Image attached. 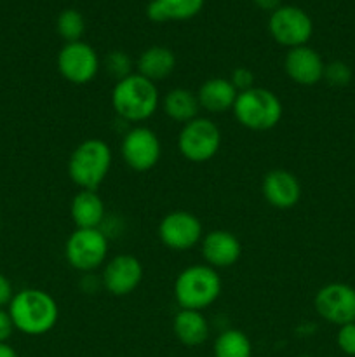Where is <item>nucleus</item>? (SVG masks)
<instances>
[{
    "mask_svg": "<svg viewBox=\"0 0 355 357\" xmlns=\"http://www.w3.org/2000/svg\"><path fill=\"white\" fill-rule=\"evenodd\" d=\"M261 194L265 201L275 209H291L301 199V183L298 176L287 169H271L261 180Z\"/></svg>",
    "mask_w": 355,
    "mask_h": 357,
    "instance_id": "4468645a",
    "label": "nucleus"
},
{
    "mask_svg": "<svg viewBox=\"0 0 355 357\" xmlns=\"http://www.w3.org/2000/svg\"><path fill=\"white\" fill-rule=\"evenodd\" d=\"M228 80L233 84V87H235L239 93H242V91H247V89H251V87H254L256 77H254L253 70L251 68L239 66V68H235L232 73H230Z\"/></svg>",
    "mask_w": 355,
    "mask_h": 357,
    "instance_id": "cd10ccee",
    "label": "nucleus"
},
{
    "mask_svg": "<svg viewBox=\"0 0 355 357\" xmlns=\"http://www.w3.org/2000/svg\"><path fill=\"white\" fill-rule=\"evenodd\" d=\"M200 253L205 265L221 271L239 261L242 255V244L239 237L230 230H211L200 241Z\"/></svg>",
    "mask_w": 355,
    "mask_h": 357,
    "instance_id": "2eb2a0df",
    "label": "nucleus"
},
{
    "mask_svg": "<svg viewBox=\"0 0 355 357\" xmlns=\"http://www.w3.org/2000/svg\"><path fill=\"white\" fill-rule=\"evenodd\" d=\"M336 345L343 354L355 357V323H348L338 328Z\"/></svg>",
    "mask_w": 355,
    "mask_h": 357,
    "instance_id": "bb28decb",
    "label": "nucleus"
},
{
    "mask_svg": "<svg viewBox=\"0 0 355 357\" xmlns=\"http://www.w3.org/2000/svg\"><path fill=\"white\" fill-rule=\"evenodd\" d=\"M173 333L187 347H198L209 338V323L200 310L180 309L173 319Z\"/></svg>",
    "mask_w": 355,
    "mask_h": 357,
    "instance_id": "aec40b11",
    "label": "nucleus"
},
{
    "mask_svg": "<svg viewBox=\"0 0 355 357\" xmlns=\"http://www.w3.org/2000/svg\"><path fill=\"white\" fill-rule=\"evenodd\" d=\"M324 63L322 56L315 49L308 45L289 49L284 58V72L289 79L298 86H315L324 79Z\"/></svg>",
    "mask_w": 355,
    "mask_h": 357,
    "instance_id": "dca6fc26",
    "label": "nucleus"
},
{
    "mask_svg": "<svg viewBox=\"0 0 355 357\" xmlns=\"http://www.w3.org/2000/svg\"><path fill=\"white\" fill-rule=\"evenodd\" d=\"M120 153L129 169L146 173L153 169L162 157L159 135L146 126H136L122 138Z\"/></svg>",
    "mask_w": 355,
    "mask_h": 357,
    "instance_id": "9d476101",
    "label": "nucleus"
},
{
    "mask_svg": "<svg viewBox=\"0 0 355 357\" xmlns=\"http://www.w3.org/2000/svg\"><path fill=\"white\" fill-rule=\"evenodd\" d=\"M0 357H17V352L7 342H0Z\"/></svg>",
    "mask_w": 355,
    "mask_h": 357,
    "instance_id": "2f4dec72",
    "label": "nucleus"
},
{
    "mask_svg": "<svg viewBox=\"0 0 355 357\" xmlns=\"http://www.w3.org/2000/svg\"><path fill=\"white\" fill-rule=\"evenodd\" d=\"M214 357H253V344L244 331L230 328L218 335L212 345Z\"/></svg>",
    "mask_w": 355,
    "mask_h": 357,
    "instance_id": "5701e85b",
    "label": "nucleus"
},
{
    "mask_svg": "<svg viewBox=\"0 0 355 357\" xmlns=\"http://www.w3.org/2000/svg\"><path fill=\"white\" fill-rule=\"evenodd\" d=\"M14 323L10 319L9 310L0 309V342H7L14 333Z\"/></svg>",
    "mask_w": 355,
    "mask_h": 357,
    "instance_id": "c85d7f7f",
    "label": "nucleus"
},
{
    "mask_svg": "<svg viewBox=\"0 0 355 357\" xmlns=\"http://www.w3.org/2000/svg\"><path fill=\"white\" fill-rule=\"evenodd\" d=\"M254 3H256L258 7H260V9H263V10H270V13H274L275 9H277V7H281L282 6V0H253Z\"/></svg>",
    "mask_w": 355,
    "mask_h": 357,
    "instance_id": "7c9ffc66",
    "label": "nucleus"
},
{
    "mask_svg": "<svg viewBox=\"0 0 355 357\" xmlns=\"http://www.w3.org/2000/svg\"><path fill=\"white\" fill-rule=\"evenodd\" d=\"M333 87H347L352 82V68L345 61H331L324 68V79Z\"/></svg>",
    "mask_w": 355,
    "mask_h": 357,
    "instance_id": "a878e982",
    "label": "nucleus"
},
{
    "mask_svg": "<svg viewBox=\"0 0 355 357\" xmlns=\"http://www.w3.org/2000/svg\"><path fill=\"white\" fill-rule=\"evenodd\" d=\"M223 282L218 271L205 264L191 265L181 271L174 281L173 293L180 309L204 310L221 295Z\"/></svg>",
    "mask_w": 355,
    "mask_h": 357,
    "instance_id": "20e7f679",
    "label": "nucleus"
},
{
    "mask_svg": "<svg viewBox=\"0 0 355 357\" xmlns=\"http://www.w3.org/2000/svg\"><path fill=\"white\" fill-rule=\"evenodd\" d=\"M205 0H152L146 7V16L155 23L187 21L204 9Z\"/></svg>",
    "mask_w": 355,
    "mask_h": 357,
    "instance_id": "412c9836",
    "label": "nucleus"
},
{
    "mask_svg": "<svg viewBox=\"0 0 355 357\" xmlns=\"http://www.w3.org/2000/svg\"><path fill=\"white\" fill-rule=\"evenodd\" d=\"M150 2H152V0H150Z\"/></svg>",
    "mask_w": 355,
    "mask_h": 357,
    "instance_id": "473e14b6",
    "label": "nucleus"
},
{
    "mask_svg": "<svg viewBox=\"0 0 355 357\" xmlns=\"http://www.w3.org/2000/svg\"><path fill=\"white\" fill-rule=\"evenodd\" d=\"M176 63L178 59L173 49L166 45H152L139 54L136 61V73L157 84L174 72Z\"/></svg>",
    "mask_w": 355,
    "mask_h": 357,
    "instance_id": "6ab92c4d",
    "label": "nucleus"
},
{
    "mask_svg": "<svg viewBox=\"0 0 355 357\" xmlns=\"http://www.w3.org/2000/svg\"><path fill=\"white\" fill-rule=\"evenodd\" d=\"M145 268L134 255H117L104 264L101 284L110 295L127 296L139 288Z\"/></svg>",
    "mask_w": 355,
    "mask_h": 357,
    "instance_id": "ddd939ff",
    "label": "nucleus"
},
{
    "mask_svg": "<svg viewBox=\"0 0 355 357\" xmlns=\"http://www.w3.org/2000/svg\"><path fill=\"white\" fill-rule=\"evenodd\" d=\"M268 31L277 44L294 49L308 44L313 33V21L301 7L281 6L270 14Z\"/></svg>",
    "mask_w": 355,
    "mask_h": 357,
    "instance_id": "1a4fd4ad",
    "label": "nucleus"
},
{
    "mask_svg": "<svg viewBox=\"0 0 355 357\" xmlns=\"http://www.w3.org/2000/svg\"><path fill=\"white\" fill-rule=\"evenodd\" d=\"M56 65L59 75L73 86H86L93 82L101 68L96 49L84 40L63 45L58 52Z\"/></svg>",
    "mask_w": 355,
    "mask_h": 357,
    "instance_id": "6e6552de",
    "label": "nucleus"
},
{
    "mask_svg": "<svg viewBox=\"0 0 355 357\" xmlns=\"http://www.w3.org/2000/svg\"><path fill=\"white\" fill-rule=\"evenodd\" d=\"M56 30H58L59 37L65 40V44L79 42L82 40L84 33H86V20H84L80 10L65 9L59 13L58 21H56Z\"/></svg>",
    "mask_w": 355,
    "mask_h": 357,
    "instance_id": "b1692460",
    "label": "nucleus"
},
{
    "mask_svg": "<svg viewBox=\"0 0 355 357\" xmlns=\"http://www.w3.org/2000/svg\"><path fill=\"white\" fill-rule=\"evenodd\" d=\"M160 96L157 84L139 73L117 80L111 89V107L125 122H145L159 110Z\"/></svg>",
    "mask_w": 355,
    "mask_h": 357,
    "instance_id": "f03ea898",
    "label": "nucleus"
},
{
    "mask_svg": "<svg viewBox=\"0 0 355 357\" xmlns=\"http://www.w3.org/2000/svg\"><path fill=\"white\" fill-rule=\"evenodd\" d=\"M160 243L173 251H188L197 246L204 237L202 222L190 211L178 209L171 211L160 220L159 229Z\"/></svg>",
    "mask_w": 355,
    "mask_h": 357,
    "instance_id": "f8f14e48",
    "label": "nucleus"
},
{
    "mask_svg": "<svg viewBox=\"0 0 355 357\" xmlns=\"http://www.w3.org/2000/svg\"><path fill=\"white\" fill-rule=\"evenodd\" d=\"M110 145L101 138H87L73 149L68 159V176L80 190H97L111 169Z\"/></svg>",
    "mask_w": 355,
    "mask_h": 357,
    "instance_id": "7ed1b4c3",
    "label": "nucleus"
},
{
    "mask_svg": "<svg viewBox=\"0 0 355 357\" xmlns=\"http://www.w3.org/2000/svg\"><path fill=\"white\" fill-rule=\"evenodd\" d=\"M14 298V289L13 282L6 278V275L0 272V309L3 307H9L10 300Z\"/></svg>",
    "mask_w": 355,
    "mask_h": 357,
    "instance_id": "c756f323",
    "label": "nucleus"
},
{
    "mask_svg": "<svg viewBox=\"0 0 355 357\" xmlns=\"http://www.w3.org/2000/svg\"><path fill=\"white\" fill-rule=\"evenodd\" d=\"M65 258L79 272H93L106 264L108 237L101 229H75L65 243Z\"/></svg>",
    "mask_w": 355,
    "mask_h": 357,
    "instance_id": "0eeeda50",
    "label": "nucleus"
},
{
    "mask_svg": "<svg viewBox=\"0 0 355 357\" xmlns=\"http://www.w3.org/2000/svg\"><path fill=\"white\" fill-rule=\"evenodd\" d=\"M70 215L75 229H100L106 209L97 190H79L70 204Z\"/></svg>",
    "mask_w": 355,
    "mask_h": 357,
    "instance_id": "a211bd4d",
    "label": "nucleus"
},
{
    "mask_svg": "<svg viewBox=\"0 0 355 357\" xmlns=\"http://www.w3.org/2000/svg\"><path fill=\"white\" fill-rule=\"evenodd\" d=\"M282 101L267 87H251L237 96L233 115L249 131H270L282 119Z\"/></svg>",
    "mask_w": 355,
    "mask_h": 357,
    "instance_id": "39448f33",
    "label": "nucleus"
},
{
    "mask_svg": "<svg viewBox=\"0 0 355 357\" xmlns=\"http://www.w3.org/2000/svg\"><path fill=\"white\" fill-rule=\"evenodd\" d=\"M221 129L207 117H197L187 122L178 136V150L187 160L202 164L216 157L221 149Z\"/></svg>",
    "mask_w": 355,
    "mask_h": 357,
    "instance_id": "423d86ee",
    "label": "nucleus"
},
{
    "mask_svg": "<svg viewBox=\"0 0 355 357\" xmlns=\"http://www.w3.org/2000/svg\"><path fill=\"white\" fill-rule=\"evenodd\" d=\"M132 66H134L132 58L124 51H111L108 52L106 58H104V68H106V72L113 77L115 82L125 79V77H129L131 73H134L132 72Z\"/></svg>",
    "mask_w": 355,
    "mask_h": 357,
    "instance_id": "393cba45",
    "label": "nucleus"
},
{
    "mask_svg": "<svg viewBox=\"0 0 355 357\" xmlns=\"http://www.w3.org/2000/svg\"><path fill=\"white\" fill-rule=\"evenodd\" d=\"M237 96L239 91L225 77H212L204 80L197 91L200 110H205L207 114H225L233 110Z\"/></svg>",
    "mask_w": 355,
    "mask_h": 357,
    "instance_id": "f3484780",
    "label": "nucleus"
},
{
    "mask_svg": "<svg viewBox=\"0 0 355 357\" xmlns=\"http://www.w3.org/2000/svg\"><path fill=\"white\" fill-rule=\"evenodd\" d=\"M14 328L28 337H40L54 330L59 319L58 302L44 289L26 288L14 293L9 303Z\"/></svg>",
    "mask_w": 355,
    "mask_h": 357,
    "instance_id": "f257e3e1",
    "label": "nucleus"
},
{
    "mask_svg": "<svg viewBox=\"0 0 355 357\" xmlns=\"http://www.w3.org/2000/svg\"><path fill=\"white\" fill-rule=\"evenodd\" d=\"M164 112L171 121L178 124H187L194 121L200 112L197 93L187 87H174L164 96Z\"/></svg>",
    "mask_w": 355,
    "mask_h": 357,
    "instance_id": "4be33fe9",
    "label": "nucleus"
},
{
    "mask_svg": "<svg viewBox=\"0 0 355 357\" xmlns=\"http://www.w3.org/2000/svg\"><path fill=\"white\" fill-rule=\"evenodd\" d=\"M315 312L334 326L355 323V288L345 282H329L315 293Z\"/></svg>",
    "mask_w": 355,
    "mask_h": 357,
    "instance_id": "9b49d317",
    "label": "nucleus"
}]
</instances>
